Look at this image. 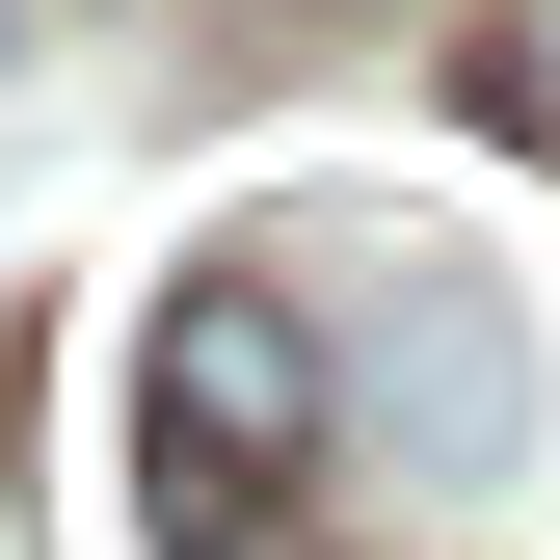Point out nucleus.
I'll return each instance as SVG.
<instances>
[{
	"instance_id": "obj_1",
	"label": "nucleus",
	"mask_w": 560,
	"mask_h": 560,
	"mask_svg": "<svg viewBox=\"0 0 560 560\" xmlns=\"http://www.w3.org/2000/svg\"><path fill=\"white\" fill-rule=\"evenodd\" d=\"M347 480V374H320V294L294 267H187L133 320V534L161 560H294V508Z\"/></svg>"
},
{
	"instance_id": "obj_2",
	"label": "nucleus",
	"mask_w": 560,
	"mask_h": 560,
	"mask_svg": "<svg viewBox=\"0 0 560 560\" xmlns=\"http://www.w3.org/2000/svg\"><path fill=\"white\" fill-rule=\"evenodd\" d=\"M508 107H534V133H560V0H508Z\"/></svg>"
}]
</instances>
